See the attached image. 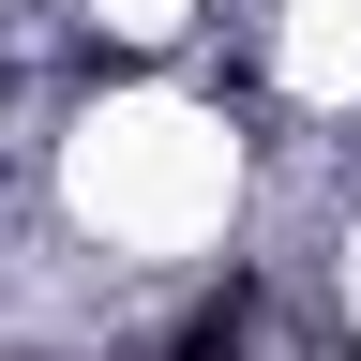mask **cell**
Listing matches in <instances>:
<instances>
[{
	"instance_id": "obj_1",
	"label": "cell",
	"mask_w": 361,
	"mask_h": 361,
	"mask_svg": "<svg viewBox=\"0 0 361 361\" xmlns=\"http://www.w3.org/2000/svg\"><path fill=\"white\" fill-rule=\"evenodd\" d=\"M256 316H271L256 271H211V286L166 316V346H151V361H256Z\"/></svg>"
}]
</instances>
